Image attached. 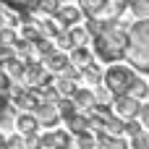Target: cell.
<instances>
[{"label":"cell","instance_id":"35","mask_svg":"<svg viewBox=\"0 0 149 149\" xmlns=\"http://www.w3.org/2000/svg\"><path fill=\"white\" fill-rule=\"evenodd\" d=\"M5 147H26V139H21V136H8V139H5Z\"/></svg>","mask_w":149,"mask_h":149},{"label":"cell","instance_id":"22","mask_svg":"<svg viewBox=\"0 0 149 149\" xmlns=\"http://www.w3.org/2000/svg\"><path fill=\"white\" fill-rule=\"evenodd\" d=\"M55 47H58V50H65V52L73 50V39H71V31H68V29L58 31V37H55Z\"/></svg>","mask_w":149,"mask_h":149},{"label":"cell","instance_id":"6","mask_svg":"<svg viewBox=\"0 0 149 149\" xmlns=\"http://www.w3.org/2000/svg\"><path fill=\"white\" fill-rule=\"evenodd\" d=\"M34 115L39 118V123L42 126H55L58 120H60V110H58V102H52V100H39V105L34 107Z\"/></svg>","mask_w":149,"mask_h":149},{"label":"cell","instance_id":"34","mask_svg":"<svg viewBox=\"0 0 149 149\" xmlns=\"http://www.w3.org/2000/svg\"><path fill=\"white\" fill-rule=\"evenodd\" d=\"M113 8H115V16L120 18L126 13V8H131V0H113Z\"/></svg>","mask_w":149,"mask_h":149},{"label":"cell","instance_id":"40","mask_svg":"<svg viewBox=\"0 0 149 149\" xmlns=\"http://www.w3.org/2000/svg\"><path fill=\"white\" fill-rule=\"evenodd\" d=\"M0 68H3V60H0Z\"/></svg>","mask_w":149,"mask_h":149},{"label":"cell","instance_id":"29","mask_svg":"<svg viewBox=\"0 0 149 149\" xmlns=\"http://www.w3.org/2000/svg\"><path fill=\"white\" fill-rule=\"evenodd\" d=\"M84 26H86V31H89V34H92V39H94V37L102 31V26H105V18H86V24H84Z\"/></svg>","mask_w":149,"mask_h":149},{"label":"cell","instance_id":"8","mask_svg":"<svg viewBox=\"0 0 149 149\" xmlns=\"http://www.w3.org/2000/svg\"><path fill=\"white\" fill-rule=\"evenodd\" d=\"M71 131H47L39 136V147H71Z\"/></svg>","mask_w":149,"mask_h":149},{"label":"cell","instance_id":"39","mask_svg":"<svg viewBox=\"0 0 149 149\" xmlns=\"http://www.w3.org/2000/svg\"><path fill=\"white\" fill-rule=\"evenodd\" d=\"M5 147V136H3V134H0V149Z\"/></svg>","mask_w":149,"mask_h":149},{"label":"cell","instance_id":"12","mask_svg":"<svg viewBox=\"0 0 149 149\" xmlns=\"http://www.w3.org/2000/svg\"><path fill=\"white\" fill-rule=\"evenodd\" d=\"M65 123H68V131H71L73 136L92 131V120H89V115H84V113H76V115H73V118H68Z\"/></svg>","mask_w":149,"mask_h":149},{"label":"cell","instance_id":"14","mask_svg":"<svg viewBox=\"0 0 149 149\" xmlns=\"http://www.w3.org/2000/svg\"><path fill=\"white\" fill-rule=\"evenodd\" d=\"M37 26H39V34H42V37H47V39H55V37H58V31H63V26L55 21V16H47V18L37 21Z\"/></svg>","mask_w":149,"mask_h":149},{"label":"cell","instance_id":"3","mask_svg":"<svg viewBox=\"0 0 149 149\" xmlns=\"http://www.w3.org/2000/svg\"><path fill=\"white\" fill-rule=\"evenodd\" d=\"M134 81H136V68L131 63L128 65H110L105 71V79H102V84L113 94H128L131 86H134Z\"/></svg>","mask_w":149,"mask_h":149},{"label":"cell","instance_id":"38","mask_svg":"<svg viewBox=\"0 0 149 149\" xmlns=\"http://www.w3.org/2000/svg\"><path fill=\"white\" fill-rule=\"evenodd\" d=\"M5 113H8V97L0 94V120H5Z\"/></svg>","mask_w":149,"mask_h":149},{"label":"cell","instance_id":"16","mask_svg":"<svg viewBox=\"0 0 149 149\" xmlns=\"http://www.w3.org/2000/svg\"><path fill=\"white\" fill-rule=\"evenodd\" d=\"M71 63H73V65H79V68L89 65V63H92V50H89L86 45L73 47V50H71Z\"/></svg>","mask_w":149,"mask_h":149},{"label":"cell","instance_id":"17","mask_svg":"<svg viewBox=\"0 0 149 149\" xmlns=\"http://www.w3.org/2000/svg\"><path fill=\"white\" fill-rule=\"evenodd\" d=\"M55 89L60 92V97H73L76 94V81L68 79V76H63V73H58L55 76Z\"/></svg>","mask_w":149,"mask_h":149},{"label":"cell","instance_id":"30","mask_svg":"<svg viewBox=\"0 0 149 149\" xmlns=\"http://www.w3.org/2000/svg\"><path fill=\"white\" fill-rule=\"evenodd\" d=\"M0 39H3V45H16L18 34L13 31V26H0Z\"/></svg>","mask_w":149,"mask_h":149},{"label":"cell","instance_id":"13","mask_svg":"<svg viewBox=\"0 0 149 149\" xmlns=\"http://www.w3.org/2000/svg\"><path fill=\"white\" fill-rule=\"evenodd\" d=\"M3 68L8 71V76H10L13 81H18V79L24 76V71H26V60L18 58V55H13V58H8V60L3 63Z\"/></svg>","mask_w":149,"mask_h":149},{"label":"cell","instance_id":"24","mask_svg":"<svg viewBox=\"0 0 149 149\" xmlns=\"http://www.w3.org/2000/svg\"><path fill=\"white\" fill-rule=\"evenodd\" d=\"M128 94H134V97L144 100V97H149V84L144 81V79H139V76H136V81H134V86H131V92H128Z\"/></svg>","mask_w":149,"mask_h":149},{"label":"cell","instance_id":"11","mask_svg":"<svg viewBox=\"0 0 149 149\" xmlns=\"http://www.w3.org/2000/svg\"><path fill=\"white\" fill-rule=\"evenodd\" d=\"M0 3L8 5V8H13V10H18V13H24L26 18H31V13L39 10V3L42 0H0Z\"/></svg>","mask_w":149,"mask_h":149},{"label":"cell","instance_id":"25","mask_svg":"<svg viewBox=\"0 0 149 149\" xmlns=\"http://www.w3.org/2000/svg\"><path fill=\"white\" fill-rule=\"evenodd\" d=\"M10 89H13V79L8 76L5 68H0V94L3 97H10Z\"/></svg>","mask_w":149,"mask_h":149},{"label":"cell","instance_id":"20","mask_svg":"<svg viewBox=\"0 0 149 149\" xmlns=\"http://www.w3.org/2000/svg\"><path fill=\"white\" fill-rule=\"evenodd\" d=\"M81 71H84V79H86V81H89V84H94V86H97V84H100V81H102V79H105V73H102V71H100V65H97V63H94V60H92V63H89V65H84V68H81Z\"/></svg>","mask_w":149,"mask_h":149},{"label":"cell","instance_id":"5","mask_svg":"<svg viewBox=\"0 0 149 149\" xmlns=\"http://www.w3.org/2000/svg\"><path fill=\"white\" fill-rule=\"evenodd\" d=\"M113 110L115 115L120 118H139V110H141V100L134 97V94H115L113 97Z\"/></svg>","mask_w":149,"mask_h":149},{"label":"cell","instance_id":"1","mask_svg":"<svg viewBox=\"0 0 149 149\" xmlns=\"http://www.w3.org/2000/svg\"><path fill=\"white\" fill-rule=\"evenodd\" d=\"M128 52V29L120 18H107L102 31L94 37V55L102 63H118Z\"/></svg>","mask_w":149,"mask_h":149},{"label":"cell","instance_id":"28","mask_svg":"<svg viewBox=\"0 0 149 149\" xmlns=\"http://www.w3.org/2000/svg\"><path fill=\"white\" fill-rule=\"evenodd\" d=\"M131 147H134V149H149V131H147V128H144L141 134L131 136Z\"/></svg>","mask_w":149,"mask_h":149},{"label":"cell","instance_id":"36","mask_svg":"<svg viewBox=\"0 0 149 149\" xmlns=\"http://www.w3.org/2000/svg\"><path fill=\"white\" fill-rule=\"evenodd\" d=\"M139 120L144 123V128L149 131V105H141V110H139Z\"/></svg>","mask_w":149,"mask_h":149},{"label":"cell","instance_id":"26","mask_svg":"<svg viewBox=\"0 0 149 149\" xmlns=\"http://www.w3.org/2000/svg\"><path fill=\"white\" fill-rule=\"evenodd\" d=\"M60 5H63L60 0H42V3H39V13H45V16H55Z\"/></svg>","mask_w":149,"mask_h":149},{"label":"cell","instance_id":"23","mask_svg":"<svg viewBox=\"0 0 149 149\" xmlns=\"http://www.w3.org/2000/svg\"><path fill=\"white\" fill-rule=\"evenodd\" d=\"M131 13L136 18H149V0H131Z\"/></svg>","mask_w":149,"mask_h":149},{"label":"cell","instance_id":"18","mask_svg":"<svg viewBox=\"0 0 149 149\" xmlns=\"http://www.w3.org/2000/svg\"><path fill=\"white\" fill-rule=\"evenodd\" d=\"M58 110H60V118L68 120V118H73V115L79 113V105H76L73 97H60V100H58Z\"/></svg>","mask_w":149,"mask_h":149},{"label":"cell","instance_id":"4","mask_svg":"<svg viewBox=\"0 0 149 149\" xmlns=\"http://www.w3.org/2000/svg\"><path fill=\"white\" fill-rule=\"evenodd\" d=\"M81 10L86 18H118L115 16V8H113V0H79Z\"/></svg>","mask_w":149,"mask_h":149},{"label":"cell","instance_id":"19","mask_svg":"<svg viewBox=\"0 0 149 149\" xmlns=\"http://www.w3.org/2000/svg\"><path fill=\"white\" fill-rule=\"evenodd\" d=\"M21 37L24 39H29V42H37L42 34H39V26H37V21H31V18H26L24 24H21Z\"/></svg>","mask_w":149,"mask_h":149},{"label":"cell","instance_id":"7","mask_svg":"<svg viewBox=\"0 0 149 149\" xmlns=\"http://www.w3.org/2000/svg\"><path fill=\"white\" fill-rule=\"evenodd\" d=\"M81 18H84L81 5H60L58 13H55V21H58L63 29H71V26H76V24H81Z\"/></svg>","mask_w":149,"mask_h":149},{"label":"cell","instance_id":"33","mask_svg":"<svg viewBox=\"0 0 149 149\" xmlns=\"http://www.w3.org/2000/svg\"><path fill=\"white\" fill-rule=\"evenodd\" d=\"M13 55H16V47H13V45H3V42H0V60L5 63V60H8V58H13Z\"/></svg>","mask_w":149,"mask_h":149},{"label":"cell","instance_id":"15","mask_svg":"<svg viewBox=\"0 0 149 149\" xmlns=\"http://www.w3.org/2000/svg\"><path fill=\"white\" fill-rule=\"evenodd\" d=\"M73 100H76V105H79V110H92L94 105H97V94L92 92V89H76V94H73Z\"/></svg>","mask_w":149,"mask_h":149},{"label":"cell","instance_id":"31","mask_svg":"<svg viewBox=\"0 0 149 149\" xmlns=\"http://www.w3.org/2000/svg\"><path fill=\"white\" fill-rule=\"evenodd\" d=\"M144 131V123L141 120H136V118H128L126 120V134L128 136H136V134H141Z\"/></svg>","mask_w":149,"mask_h":149},{"label":"cell","instance_id":"37","mask_svg":"<svg viewBox=\"0 0 149 149\" xmlns=\"http://www.w3.org/2000/svg\"><path fill=\"white\" fill-rule=\"evenodd\" d=\"M24 139H26V147H39V136H37V131L24 134Z\"/></svg>","mask_w":149,"mask_h":149},{"label":"cell","instance_id":"21","mask_svg":"<svg viewBox=\"0 0 149 149\" xmlns=\"http://www.w3.org/2000/svg\"><path fill=\"white\" fill-rule=\"evenodd\" d=\"M71 31V39H73V47H79V45H86L89 42V31H86V26H81V24H76V26H71L68 29Z\"/></svg>","mask_w":149,"mask_h":149},{"label":"cell","instance_id":"9","mask_svg":"<svg viewBox=\"0 0 149 149\" xmlns=\"http://www.w3.org/2000/svg\"><path fill=\"white\" fill-rule=\"evenodd\" d=\"M42 63H45L55 76H58V73H63V71L71 65V55H65V50H55V52H52V55H47Z\"/></svg>","mask_w":149,"mask_h":149},{"label":"cell","instance_id":"27","mask_svg":"<svg viewBox=\"0 0 149 149\" xmlns=\"http://www.w3.org/2000/svg\"><path fill=\"white\" fill-rule=\"evenodd\" d=\"M76 144H79V147H84V149L94 147V144H97V134H94V131H86V134H79V136H76Z\"/></svg>","mask_w":149,"mask_h":149},{"label":"cell","instance_id":"32","mask_svg":"<svg viewBox=\"0 0 149 149\" xmlns=\"http://www.w3.org/2000/svg\"><path fill=\"white\" fill-rule=\"evenodd\" d=\"M94 94H97V102H113V97H115V94H113L107 86H100Z\"/></svg>","mask_w":149,"mask_h":149},{"label":"cell","instance_id":"10","mask_svg":"<svg viewBox=\"0 0 149 149\" xmlns=\"http://www.w3.org/2000/svg\"><path fill=\"white\" fill-rule=\"evenodd\" d=\"M42 123H39V118L34 115V113H29V110H24L21 115H16V128L21 131V134H31V131H37Z\"/></svg>","mask_w":149,"mask_h":149},{"label":"cell","instance_id":"2","mask_svg":"<svg viewBox=\"0 0 149 149\" xmlns=\"http://www.w3.org/2000/svg\"><path fill=\"white\" fill-rule=\"evenodd\" d=\"M126 60L139 73H149V18H136V24H131Z\"/></svg>","mask_w":149,"mask_h":149}]
</instances>
